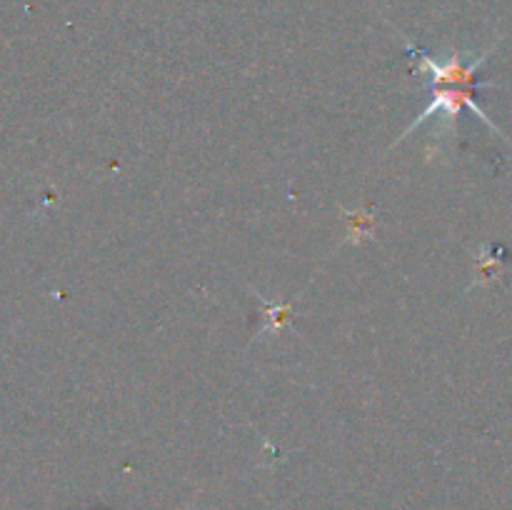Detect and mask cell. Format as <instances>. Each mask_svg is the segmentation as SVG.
Segmentation results:
<instances>
[{
	"label": "cell",
	"mask_w": 512,
	"mask_h": 510,
	"mask_svg": "<svg viewBox=\"0 0 512 510\" xmlns=\"http://www.w3.org/2000/svg\"><path fill=\"white\" fill-rule=\"evenodd\" d=\"M493 50H495V45L493 48L485 50L480 58H475L473 63H465L463 55L460 53H453L448 60H445V63H438V60L430 58L425 50L408 45V55L415 60V70L423 75H428L430 90H433V100H430L428 108L423 110V115H420L418 120H413V125H410V128L405 130L400 138H405V135L413 133L415 128H420V125H423L425 120L433 118L435 113H445L448 115L450 125H455V120H458V115L463 113V110L475 113L485 125H488L490 130H495V135L505 138V135L498 130V125H495L493 120L485 115V110L475 103V95H478V90L495 88V83H480L478 80L480 65H483L485 60L493 55Z\"/></svg>",
	"instance_id": "6da1fadb"
},
{
	"label": "cell",
	"mask_w": 512,
	"mask_h": 510,
	"mask_svg": "<svg viewBox=\"0 0 512 510\" xmlns=\"http://www.w3.org/2000/svg\"><path fill=\"white\" fill-rule=\"evenodd\" d=\"M255 300L260 303V313H263L265 318L263 328H260V335L278 333L280 328H290V325H293L295 300H288V303H268V300L260 298L258 293H255Z\"/></svg>",
	"instance_id": "7a4b0ae2"
}]
</instances>
